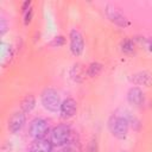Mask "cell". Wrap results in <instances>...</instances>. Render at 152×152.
Returning a JSON list of instances; mask_svg holds the SVG:
<instances>
[{
  "instance_id": "6da1fadb",
  "label": "cell",
  "mask_w": 152,
  "mask_h": 152,
  "mask_svg": "<svg viewBox=\"0 0 152 152\" xmlns=\"http://www.w3.org/2000/svg\"><path fill=\"white\" fill-rule=\"evenodd\" d=\"M109 131L112 134L118 139H125L128 132L129 127V119L128 115H121V114H114L108 124Z\"/></svg>"
},
{
  "instance_id": "7a4b0ae2",
  "label": "cell",
  "mask_w": 152,
  "mask_h": 152,
  "mask_svg": "<svg viewBox=\"0 0 152 152\" xmlns=\"http://www.w3.org/2000/svg\"><path fill=\"white\" fill-rule=\"evenodd\" d=\"M71 138V131L66 125H58L50 132V142L55 146H62L69 142Z\"/></svg>"
},
{
  "instance_id": "3957f363",
  "label": "cell",
  "mask_w": 152,
  "mask_h": 152,
  "mask_svg": "<svg viewBox=\"0 0 152 152\" xmlns=\"http://www.w3.org/2000/svg\"><path fill=\"white\" fill-rule=\"evenodd\" d=\"M42 104L50 112H57V109L61 108L62 104L58 91L52 88H46L42 93Z\"/></svg>"
},
{
  "instance_id": "277c9868",
  "label": "cell",
  "mask_w": 152,
  "mask_h": 152,
  "mask_svg": "<svg viewBox=\"0 0 152 152\" xmlns=\"http://www.w3.org/2000/svg\"><path fill=\"white\" fill-rule=\"evenodd\" d=\"M48 132H49V125H48L46 120L37 118V119L31 121L28 133L34 140L44 139V137L48 134Z\"/></svg>"
},
{
  "instance_id": "5b68a950",
  "label": "cell",
  "mask_w": 152,
  "mask_h": 152,
  "mask_svg": "<svg viewBox=\"0 0 152 152\" xmlns=\"http://www.w3.org/2000/svg\"><path fill=\"white\" fill-rule=\"evenodd\" d=\"M84 42L82 34L77 30H71L70 32V50L74 56H80L83 52Z\"/></svg>"
},
{
  "instance_id": "8992f818",
  "label": "cell",
  "mask_w": 152,
  "mask_h": 152,
  "mask_svg": "<svg viewBox=\"0 0 152 152\" xmlns=\"http://www.w3.org/2000/svg\"><path fill=\"white\" fill-rule=\"evenodd\" d=\"M106 14L108 17V19L110 21H113L114 24H116L118 26H126L127 25V20L124 17V14L113 5H107L106 6Z\"/></svg>"
},
{
  "instance_id": "52a82bcc",
  "label": "cell",
  "mask_w": 152,
  "mask_h": 152,
  "mask_svg": "<svg viewBox=\"0 0 152 152\" xmlns=\"http://www.w3.org/2000/svg\"><path fill=\"white\" fill-rule=\"evenodd\" d=\"M77 110V103L74 99H66L61 104V118L62 119H70L75 115Z\"/></svg>"
},
{
  "instance_id": "ba28073f",
  "label": "cell",
  "mask_w": 152,
  "mask_h": 152,
  "mask_svg": "<svg viewBox=\"0 0 152 152\" xmlns=\"http://www.w3.org/2000/svg\"><path fill=\"white\" fill-rule=\"evenodd\" d=\"M25 124V114L24 112H15L11 119L8 120V129L12 133H17L18 131H20L23 128Z\"/></svg>"
},
{
  "instance_id": "9c48e42d",
  "label": "cell",
  "mask_w": 152,
  "mask_h": 152,
  "mask_svg": "<svg viewBox=\"0 0 152 152\" xmlns=\"http://www.w3.org/2000/svg\"><path fill=\"white\" fill-rule=\"evenodd\" d=\"M131 82L133 84H137V86H145V87H148L151 86L152 83V76L150 72L147 71H140V72H137L134 75H132V77L129 78Z\"/></svg>"
},
{
  "instance_id": "30bf717a",
  "label": "cell",
  "mask_w": 152,
  "mask_h": 152,
  "mask_svg": "<svg viewBox=\"0 0 152 152\" xmlns=\"http://www.w3.org/2000/svg\"><path fill=\"white\" fill-rule=\"evenodd\" d=\"M127 100L133 106H140L144 102V93L140 88L134 87L131 88L127 93Z\"/></svg>"
},
{
  "instance_id": "8fae6325",
  "label": "cell",
  "mask_w": 152,
  "mask_h": 152,
  "mask_svg": "<svg viewBox=\"0 0 152 152\" xmlns=\"http://www.w3.org/2000/svg\"><path fill=\"white\" fill-rule=\"evenodd\" d=\"M52 144L45 139L34 140L30 147V152H51Z\"/></svg>"
},
{
  "instance_id": "7c38bea8",
  "label": "cell",
  "mask_w": 152,
  "mask_h": 152,
  "mask_svg": "<svg viewBox=\"0 0 152 152\" xmlns=\"http://www.w3.org/2000/svg\"><path fill=\"white\" fill-rule=\"evenodd\" d=\"M34 104H36V100H34V96L33 95H26L23 101H21V112L24 113H27V112H31L33 108H34Z\"/></svg>"
},
{
  "instance_id": "4fadbf2b",
  "label": "cell",
  "mask_w": 152,
  "mask_h": 152,
  "mask_svg": "<svg viewBox=\"0 0 152 152\" xmlns=\"http://www.w3.org/2000/svg\"><path fill=\"white\" fill-rule=\"evenodd\" d=\"M101 70H102V64H100L97 62H94V63L89 64V66L87 69V75L89 77H95L101 72Z\"/></svg>"
},
{
  "instance_id": "5bb4252c",
  "label": "cell",
  "mask_w": 152,
  "mask_h": 152,
  "mask_svg": "<svg viewBox=\"0 0 152 152\" xmlns=\"http://www.w3.org/2000/svg\"><path fill=\"white\" fill-rule=\"evenodd\" d=\"M120 48H121V51L124 53H128L129 55V53H132L134 51V43L129 38H126V39H124L121 42Z\"/></svg>"
},
{
  "instance_id": "9a60e30c",
  "label": "cell",
  "mask_w": 152,
  "mask_h": 152,
  "mask_svg": "<svg viewBox=\"0 0 152 152\" xmlns=\"http://www.w3.org/2000/svg\"><path fill=\"white\" fill-rule=\"evenodd\" d=\"M65 43V39H64V37H62V36H58V37H56V38H53V40L50 43V45L51 46H62L63 44Z\"/></svg>"
},
{
  "instance_id": "2e32d148",
  "label": "cell",
  "mask_w": 152,
  "mask_h": 152,
  "mask_svg": "<svg viewBox=\"0 0 152 152\" xmlns=\"http://www.w3.org/2000/svg\"><path fill=\"white\" fill-rule=\"evenodd\" d=\"M96 151H97V142H96V139H91V141H90L89 145H88L87 152H96Z\"/></svg>"
},
{
  "instance_id": "e0dca14e",
  "label": "cell",
  "mask_w": 152,
  "mask_h": 152,
  "mask_svg": "<svg viewBox=\"0 0 152 152\" xmlns=\"http://www.w3.org/2000/svg\"><path fill=\"white\" fill-rule=\"evenodd\" d=\"M31 19H32V8H30L28 11L25 12V19H24L25 25H28L30 21H31Z\"/></svg>"
},
{
  "instance_id": "ac0fdd59",
  "label": "cell",
  "mask_w": 152,
  "mask_h": 152,
  "mask_svg": "<svg viewBox=\"0 0 152 152\" xmlns=\"http://www.w3.org/2000/svg\"><path fill=\"white\" fill-rule=\"evenodd\" d=\"M30 6H31V1H25L24 4H23V7H21V10H23V12L25 13L27 10H30Z\"/></svg>"
},
{
  "instance_id": "d6986e66",
  "label": "cell",
  "mask_w": 152,
  "mask_h": 152,
  "mask_svg": "<svg viewBox=\"0 0 152 152\" xmlns=\"http://www.w3.org/2000/svg\"><path fill=\"white\" fill-rule=\"evenodd\" d=\"M0 24H1V34H4L6 32V21H5V19H1Z\"/></svg>"
},
{
  "instance_id": "ffe728a7",
  "label": "cell",
  "mask_w": 152,
  "mask_h": 152,
  "mask_svg": "<svg viewBox=\"0 0 152 152\" xmlns=\"http://www.w3.org/2000/svg\"><path fill=\"white\" fill-rule=\"evenodd\" d=\"M150 50H151V51H152V44H151V45H150Z\"/></svg>"
},
{
  "instance_id": "44dd1931",
  "label": "cell",
  "mask_w": 152,
  "mask_h": 152,
  "mask_svg": "<svg viewBox=\"0 0 152 152\" xmlns=\"http://www.w3.org/2000/svg\"><path fill=\"white\" fill-rule=\"evenodd\" d=\"M61 152H65V151H61Z\"/></svg>"
},
{
  "instance_id": "7402d4cb",
  "label": "cell",
  "mask_w": 152,
  "mask_h": 152,
  "mask_svg": "<svg viewBox=\"0 0 152 152\" xmlns=\"http://www.w3.org/2000/svg\"><path fill=\"white\" fill-rule=\"evenodd\" d=\"M121 152H125V151H121Z\"/></svg>"
}]
</instances>
